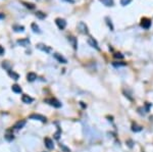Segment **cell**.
I'll use <instances>...</instances> for the list:
<instances>
[{"label":"cell","instance_id":"obj_7","mask_svg":"<svg viewBox=\"0 0 153 152\" xmlns=\"http://www.w3.org/2000/svg\"><path fill=\"white\" fill-rule=\"evenodd\" d=\"M44 143H45V146L47 147V149L51 150L54 148V144H53V141L50 138H45L44 139Z\"/></svg>","mask_w":153,"mask_h":152},{"label":"cell","instance_id":"obj_26","mask_svg":"<svg viewBox=\"0 0 153 152\" xmlns=\"http://www.w3.org/2000/svg\"><path fill=\"white\" fill-rule=\"evenodd\" d=\"M114 57H115V58H118V59H122V58H124V55H122L121 53H115Z\"/></svg>","mask_w":153,"mask_h":152},{"label":"cell","instance_id":"obj_32","mask_svg":"<svg viewBox=\"0 0 153 152\" xmlns=\"http://www.w3.org/2000/svg\"><path fill=\"white\" fill-rule=\"evenodd\" d=\"M128 143H129V146H130V147H133V145H132V143H133V142H132L131 140H129V141H128Z\"/></svg>","mask_w":153,"mask_h":152},{"label":"cell","instance_id":"obj_10","mask_svg":"<svg viewBox=\"0 0 153 152\" xmlns=\"http://www.w3.org/2000/svg\"><path fill=\"white\" fill-rule=\"evenodd\" d=\"M24 125H26V120H18L16 125H14V127L13 128L16 129V130H21V129H23L24 127Z\"/></svg>","mask_w":153,"mask_h":152},{"label":"cell","instance_id":"obj_29","mask_svg":"<svg viewBox=\"0 0 153 152\" xmlns=\"http://www.w3.org/2000/svg\"><path fill=\"white\" fill-rule=\"evenodd\" d=\"M106 21H107V24H108V26L110 27V30H111V31H113V27H112L111 23H109V18H107V17H106Z\"/></svg>","mask_w":153,"mask_h":152},{"label":"cell","instance_id":"obj_6","mask_svg":"<svg viewBox=\"0 0 153 152\" xmlns=\"http://www.w3.org/2000/svg\"><path fill=\"white\" fill-rule=\"evenodd\" d=\"M45 102H47L48 104H50V105H52L54 107H56V108L61 107V103L58 100H56V99H47V100H45Z\"/></svg>","mask_w":153,"mask_h":152},{"label":"cell","instance_id":"obj_8","mask_svg":"<svg viewBox=\"0 0 153 152\" xmlns=\"http://www.w3.org/2000/svg\"><path fill=\"white\" fill-rule=\"evenodd\" d=\"M22 101L24 102V103H26V104H30V103H32V102L34 101V99L32 97H30L29 95H23L22 96Z\"/></svg>","mask_w":153,"mask_h":152},{"label":"cell","instance_id":"obj_5","mask_svg":"<svg viewBox=\"0 0 153 152\" xmlns=\"http://www.w3.org/2000/svg\"><path fill=\"white\" fill-rule=\"evenodd\" d=\"M88 44H89V45H90L91 47H93V48L97 49V50H100V48H99V45H98L97 41L95 40L94 38H92V37L88 38Z\"/></svg>","mask_w":153,"mask_h":152},{"label":"cell","instance_id":"obj_14","mask_svg":"<svg viewBox=\"0 0 153 152\" xmlns=\"http://www.w3.org/2000/svg\"><path fill=\"white\" fill-rule=\"evenodd\" d=\"M37 48L40 49V50H42V51H45L47 53L50 52V50H51L50 48H48L46 45H44V44H37Z\"/></svg>","mask_w":153,"mask_h":152},{"label":"cell","instance_id":"obj_20","mask_svg":"<svg viewBox=\"0 0 153 152\" xmlns=\"http://www.w3.org/2000/svg\"><path fill=\"white\" fill-rule=\"evenodd\" d=\"M31 28H32V30H33V32L34 33H41V31H40V28H39L38 26H37V24H35V23H33L32 24H31Z\"/></svg>","mask_w":153,"mask_h":152},{"label":"cell","instance_id":"obj_27","mask_svg":"<svg viewBox=\"0 0 153 152\" xmlns=\"http://www.w3.org/2000/svg\"><path fill=\"white\" fill-rule=\"evenodd\" d=\"M113 65H114V66H125L126 65V63H120V62H114V63H113Z\"/></svg>","mask_w":153,"mask_h":152},{"label":"cell","instance_id":"obj_25","mask_svg":"<svg viewBox=\"0 0 153 152\" xmlns=\"http://www.w3.org/2000/svg\"><path fill=\"white\" fill-rule=\"evenodd\" d=\"M131 1L132 0H121V4L122 6H126V5H128V4H130Z\"/></svg>","mask_w":153,"mask_h":152},{"label":"cell","instance_id":"obj_18","mask_svg":"<svg viewBox=\"0 0 153 152\" xmlns=\"http://www.w3.org/2000/svg\"><path fill=\"white\" fill-rule=\"evenodd\" d=\"M11 89H12V91L14 92V93H22V88H21V86H18V85H12V87H11Z\"/></svg>","mask_w":153,"mask_h":152},{"label":"cell","instance_id":"obj_2","mask_svg":"<svg viewBox=\"0 0 153 152\" xmlns=\"http://www.w3.org/2000/svg\"><path fill=\"white\" fill-rule=\"evenodd\" d=\"M78 30L80 31L82 34H88V27H87V24H85V23H83V22H81V23H79V24H78Z\"/></svg>","mask_w":153,"mask_h":152},{"label":"cell","instance_id":"obj_33","mask_svg":"<svg viewBox=\"0 0 153 152\" xmlns=\"http://www.w3.org/2000/svg\"><path fill=\"white\" fill-rule=\"evenodd\" d=\"M64 1L70 2V3H73V2H75V0H64Z\"/></svg>","mask_w":153,"mask_h":152},{"label":"cell","instance_id":"obj_1","mask_svg":"<svg viewBox=\"0 0 153 152\" xmlns=\"http://www.w3.org/2000/svg\"><path fill=\"white\" fill-rule=\"evenodd\" d=\"M55 24H56V26L58 27L59 30H63L65 27H66V22H65V19H63L61 17H57L55 19Z\"/></svg>","mask_w":153,"mask_h":152},{"label":"cell","instance_id":"obj_21","mask_svg":"<svg viewBox=\"0 0 153 152\" xmlns=\"http://www.w3.org/2000/svg\"><path fill=\"white\" fill-rule=\"evenodd\" d=\"M2 67L4 68V70L6 71H10V67H11V64L9 61H3L2 62Z\"/></svg>","mask_w":153,"mask_h":152},{"label":"cell","instance_id":"obj_22","mask_svg":"<svg viewBox=\"0 0 153 152\" xmlns=\"http://www.w3.org/2000/svg\"><path fill=\"white\" fill-rule=\"evenodd\" d=\"M36 16H37L38 18H40V19H43V18L46 17V14L43 13L42 11H37V12H36Z\"/></svg>","mask_w":153,"mask_h":152},{"label":"cell","instance_id":"obj_3","mask_svg":"<svg viewBox=\"0 0 153 152\" xmlns=\"http://www.w3.org/2000/svg\"><path fill=\"white\" fill-rule=\"evenodd\" d=\"M30 119L31 120H40L42 122H46V117L43 116L41 114H37V113H34V114H31L30 115Z\"/></svg>","mask_w":153,"mask_h":152},{"label":"cell","instance_id":"obj_11","mask_svg":"<svg viewBox=\"0 0 153 152\" xmlns=\"http://www.w3.org/2000/svg\"><path fill=\"white\" fill-rule=\"evenodd\" d=\"M68 42L72 44V46L73 47V49H77V46H78V43H77V39L73 37V36H68Z\"/></svg>","mask_w":153,"mask_h":152},{"label":"cell","instance_id":"obj_16","mask_svg":"<svg viewBox=\"0 0 153 152\" xmlns=\"http://www.w3.org/2000/svg\"><path fill=\"white\" fill-rule=\"evenodd\" d=\"M12 30H13L14 32H16V33H18V32H24V26H18V24H14V26L12 27Z\"/></svg>","mask_w":153,"mask_h":152},{"label":"cell","instance_id":"obj_15","mask_svg":"<svg viewBox=\"0 0 153 152\" xmlns=\"http://www.w3.org/2000/svg\"><path fill=\"white\" fill-rule=\"evenodd\" d=\"M17 43H18L21 46L27 47L28 45H30V40H29V39H22V40H18Z\"/></svg>","mask_w":153,"mask_h":152},{"label":"cell","instance_id":"obj_24","mask_svg":"<svg viewBox=\"0 0 153 152\" xmlns=\"http://www.w3.org/2000/svg\"><path fill=\"white\" fill-rule=\"evenodd\" d=\"M5 139H6L7 141H12V140L14 139V137H13L12 134H6V135H5Z\"/></svg>","mask_w":153,"mask_h":152},{"label":"cell","instance_id":"obj_12","mask_svg":"<svg viewBox=\"0 0 153 152\" xmlns=\"http://www.w3.org/2000/svg\"><path fill=\"white\" fill-rule=\"evenodd\" d=\"M36 79H37V75L35 72H29L27 75V80L29 82H34Z\"/></svg>","mask_w":153,"mask_h":152},{"label":"cell","instance_id":"obj_9","mask_svg":"<svg viewBox=\"0 0 153 152\" xmlns=\"http://www.w3.org/2000/svg\"><path fill=\"white\" fill-rule=\"evenodd\" d=\"M53 56H54V58H55V59H57V60H58L59 62H60V63H66V62H67V60L65 59V58L63 57L62 55L58 54V53H54Z\"/></svg>","mask_w":153,"mask_h":152},{"label":"cell","instance_id":"obj_30","mask_svg":"<svg viewBox=\"0 0 153 152\" xmlns=\"http://www.w3.org/2000/svg\"><path fill=\"white\" fill-rule=\"evenodd\" d=\"M3 54H4V48H3L1 45H0V56L3 55Z\"/></svg>","mask_w":153,"mask_h":152},{"label":"cell","instance_id":"obj_28","mask_svg":"<svg viewBox=\"0 0 153 152\" xmlns=\"http://www.w3.org/2000/svg\"><path fill=\"white\" fill-rule=\"evenodd\" d=\"M59 136H60V131H58V132H56V133L54 134V138H55V139H59Z\"/></svg>","mask_w":153,"mask_h":152},{"label":"cell","instance_id":"obj_4","mask_svg":"<svg viewBox=\"0 0 153 152\" xmlns=\"http://www.w3.org/2000/svg\"><path fill=\"white\" fill-rule=\"evenodd\" d=\"M151 26V21L147 17H143L141 19V27L144 29H149Z\"/></svg>","mask_w":153,"mask_h":152},{"label":"cell","instance_id":"obj_34","mask_svg":"<svg viewBox=\"0 0 153 152\" xmlns=\"http://www.w3.org/2000/svg\"><path fill=\"white\" fill-rule=\"evenodd\" d=\"M80 103H81V105H82L83 107H86V106H85V104H84V102H80Z\"/></svg>","mask_w":153,"mask_h":152},{"label":"cell","instance_id":"obj_17","mask_svg":"<svg viewBox=\"0 0 153 152\" xmlns=\"http://www.w3.org/2000/svg\"><path fill=\"white\" fill-rule=\"evenodd\" d=\"M100 2H102L105 6H108V7H109V6H113V4H114L113 0H100Z\"/></svg>","mask_w":153,"mask_h":152},{"label":"cell","instance_id":"obj_19","mask_svg":"<svg viewBox=\"0 0 153 152\" xmlns=\"http://www.w3.org/2000/svg\"><path fill=\"white\" fill-rule=\"evenodd\" d=\"M132 131L135 132V133H137V132H140V131H142V127L141 126H138L137 124H133L132 125Z\"/></svg>","mask_w":153,"mask_h":152},{"label":"cell","instance_id":"obj_23","mask_svg":"<svg viewBox=\"0 0 153 152\" xmlns=\"http://www.w3.org/2000/svg\"><path fill=\"white\" fill-rule=\"evenodd\" d=\"M22 3H23L26 7H28V8H30V9H34V8H35V5H34L33 3H28V2H24V1H23Z\"/></svg>","mask_w":153,"mask_h":152},{"label":"cell","instance_id":"obj_31","mask_svg":"<svg viewBox=\"0 0 153 152\" xmlns=\"http://www.w3.org/2000/svg\"><path fill=\"white\" fill-rule=\"evenodd\" d=\"M4 17H5V14L0 12V19H2V18H4Z\"/></svg>","mask_w":153,"mask_h":152},{"label":"cell","instance_id":"obj_13","mask_svg":"<svg viewBox=\"0 0 153 152\" xmlns=\"http://www.w3.org/2000/svg\"><path fill=\"white\" fill-rule=\"evenodd\" d=\"M8 76L10 77L12 80H14V81H16V80L19 79V75H18V73H16V72H14L13 71H8Z\"/></svg>","mask_w":153,"mask_h":152}]
</instances>
